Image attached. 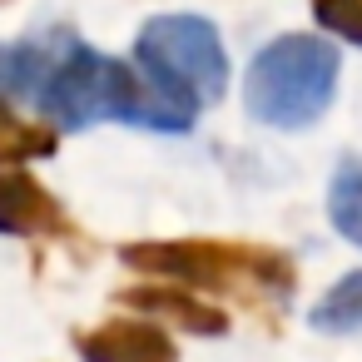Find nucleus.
Masks as SVG:
<instances>
[{
	"label": "nucleus",
	"mask_w": 362,
	"mask_h": 362,
	"mask_svg": "<svg viewBox=\"0 0 362 362\" xmlns=\"http://www.w3.org/2000/svg\"><path fill=\"white\" fill-rule=\"evenodd\" d=\"M30 105L60 129L119 119V124H139V129H159V134H184L194 124V115H184L164 95H154L149 80H139L124 60L80 45L70 30L60 35V50Z\"/></svg>",
	"instance_id": "obj_1"
},
{
	"label": "nucleus",
	"mask_w": 362,
	"mask_h": 362,
	"mask_svg": "<svg viewBox=\"0 0 362 362\" xmlns=\"http://www.w3.org/2000/svg\"><path fill=\"white\" fill-rule=\"evenodd\" d=\"M119 258L134 273L169 278L184 288H209V293H233L243 303L258 298H283L298 288L293 258L263 243H228V238H169V243H124Z\"/></svg>",
	"instance_id": "obj_2"
},
{
	"label": "nucleus",
	"mask_w": 362,
	"mask_h": 362,
	"mask_svg": "<svg viewBox=\"0 0 362 362\" xmlns=\"http://www.w3.org/2000/svg\"><path fill=\"white\" fill-rule=\"evenodd\" d=\"M337 50L317 35H278L263 45L248 65V115L273 129H303L313 124L337 90Z\"/></svg>",
	"instance_id": "obj_3"
},
{
	"label": "nucleus",
	"mask_w": 362,
	"mask_h": 362,
	"mask_svg": "<svg viewBox=\"0 0 362 362\" xmlns=\"http://www.w3.org/2000/svg\"><path fill=\"white\" fill-rule=\"evenodd\" d=\"M134 60H139L149 90L164 95L184 115H199L204 105L223 100L228 55H223V40H218L214 21H204V16H159V21H149L134 40Z\"/></svg>",
	"instance_id": "obj_4"
},
{
	"label": "nucleus",
	"mask_w": 362,
	"mask_h": 362,
	"mask_svg": "<svg viewBox=\"0 0 362 362\" xmlns=\"http://www.w3.org/2000/svg\"><path fill=\"white\" fill-rule=\"evenodd\" d=\"M75 352L85 362H179L174 337L149 317H110L100 327L75 332Z\"/></svg>",
	"instance_id": "obj_5"
},
{
	"label": "nucleus",
	"mask_w": 362,
	"mask_h": 362,
	"mask_svg": "<svg viewBox=\"0 0 362 362\" xmlns=\"http://www.w3.org/2000/svg\"><path fill=\"white\" fill-rule=\"evenodd\" d=\"M0 233H16V238H65L70 233L60 199L21 164L0 169Z\"/></svg>",
	"instance_id": "obj_6"
},
{
	"label": "nucleus",
	"mask_w": 362,
	"mask_h": 362,
	"mask_svg": "<svg viewBox=\"0 0 362 362\" xmlns=\"http://www.w3.org/2000/svg\"><path fill=\"white\" fill-rule=\"evenodd\" d=\"M119 303H124V308H134V313L169 317L174 327H189V332H199V337H218V332H228L223 308H214V303L194 298L189 288H169V283H139V288H124V293H119Z\"/></svg>",
	"instance_id": "obj_7"
},
{
	"label": "nucleus",
	"mask_w": 362,
	"mask_h": 362,
	"mask_svg": "<svg viewBox=\"0 0 362 362\" xmlns=\"http://www.w3.org/2000/svg\"><path fill=\"white\" fill-rule=\"evenodd\" d=\"M65 30L35 35V40H16V45H0V95H16V100H35L55 50H60Z\"/></svg>",
	"instance_id": "obj_8"
},
{
	"label": "nucleus",
	"mask_w": 362,
	"mask_h": 362,
	"mask_svg": "<svg viewBox=\"0 0 362 362\" xmlns=\"http://www.w3.org/2000/svg\"><path fill=\"white\" fill-rule=\"evenodd\" d=\"M60 149V134L45 129V124H25L6 95H0V169H11V164H30V159H45Z\"/></svg>",
	"instance_id": "obj_9"
},
{
	"label": "nucleus",
	"mask_w": 362,
	"mask_h": 362,
	"mask_svg": "<svg viewBox=\"0 0 362 362\" xmlns=\"http://www.w3.org/2000/svg\"><path fill=\"white\" fill-rule=\"evenodd\" d=\"M308 322L317 332H357L362 327V268L357 273H342L308 313Z\"/></svg>",
	"instance_id": "obj_10"
},
{
	"label": "nucleus",
	"mask_w": 362,
	"mask_h": 362,
	"mask_svg": "<svg viewBox=\"0 0 362 362\" xmlns=\"http://www.w3.org/2000/svg\"><path fill=\"white\" fill-rule=\"evenodd\" d=\"M327 218L342 238H352L362 248V159H347L337 174H332V189H327Z\"/></svg>",
	"instance_id": "obj_11"
},
{
	"label": "nucleus",
	"mask_w": 362,
	"mask_h": 362,
	"mask_svg": "<svg viewBox=\"0 0 362 362\" xmlns=\"http://www.w3.org/2000/svg\"><path fill=\"white\" fill-rule=\"evenodd\" d=\"M313 16L322 30L362 45V0H313Z\"/></svg>",
	"instance_id": "obj_12"
},
{
	"label": "nucleus",
	"mask_w": 362,
	"mask_h": 362,
	"mask_svg": "<svg viewBox=\"0 0 362 362\" xmlns=\"http://www.w3.org/2000/svg\"><path fill=\"white\" fill-rule=\"evenodd\" d=\"M0 6H11V0H0Z\"/></svg>",
	"instance_id": "obj_13"
}]
</instances>
